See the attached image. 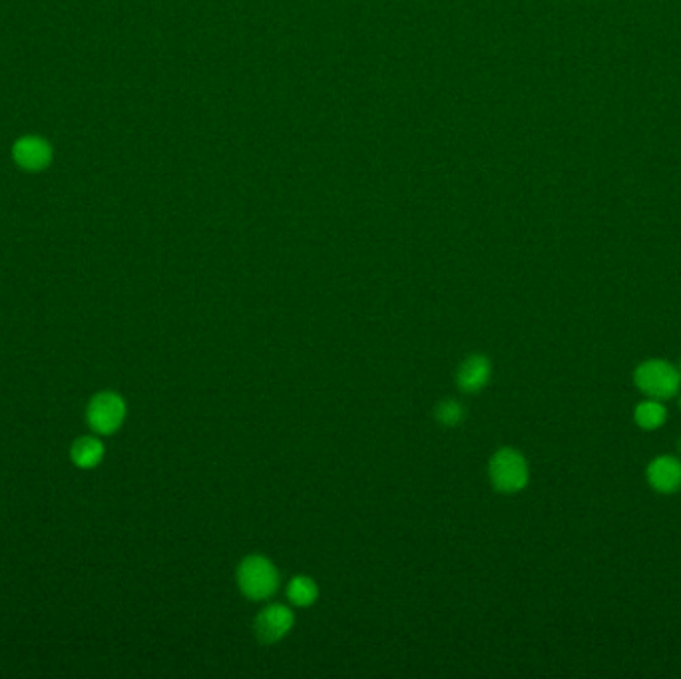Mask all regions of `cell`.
Wrapping results in <instances>:
<instances>
[{"label": "cell", "instance_id": "6da1fadb", "mask_svg": "<svg viewBox=\"0 0 681 679\" xmlns=\"http://www.w3.org/2000/svg\"><path fill=\"white\" fill-rule=\"evenodd\" d=\"M237 584L243 596L253 602H261L271 598L279 588V574L271 560L265 556L253 554L247 556L237 568Z\"/></svg>", "mask_w": 681, "mask_h": 679}, {"label": "cell", "instance_id": "7a4b0ae2", "mask_svg": "<svg viewBox=\"0 0 681 679\" xmlns=\"http://www.w3.org/2000/svg\"><path fill=\"white\" fill-rule=\"evenodd\" d=\"M634 381L644 395L664 401L680 391L681 373L662 359H650L636 369Z\"/></svg>", "mask_w": 681, "mask_h": 679}, {"label": "cell", "instance_id": "3957f363", "mask_svg": "<svg viewBox=\"0 0 681 679\" xmlns=\"http://www.w3.org/2000/svg\"><path fill=\"white\" fill-rule=\"evenodd\" d=\"M488 474L494 488L504 494L520 492L530 480V468L524 454L514 449H500L494 454L490 458Z\"/></svg>", "mask_w": 681, "mask_h": 679}, {"label": "cell", "instance_id": "277c9868", "mask_svg": "<svg viewBox=\"0 0 681 679\" xmlns=\"http://www.w3.org/2000/svg\"><path fill=\"white\" fill-rule=\"evenodd\" d=\"M88 425L98 435L116 433L126 419V401L118 393H98L88 405Z\"/></svg>", "mask_w": 681, "mask_h": 679}, {"label": "cell", "instance_id": "5b68a950", "mask_svg": "<svg viewBox=\"0 0 681 679\" xmlns=\"http://www.w3.org/2000/svg\"><path fill=\"white\" fill-rule=\"evenodd\" d=\"M295 618L293 612L283 606V604H269L267 608H263L257 618H255V632L257 638L265 644H275L279 640H283L289 630L293 628Z\"/></svg>", "mask_w": 681, "mask_h": 679}, {"label": "cell", "instance_id": "8992f818", "mask_svg": "<svg viewBox=\"0 0 681 679\" xmlns=\"http://www.w3.org/2000/svg\"><path fill=\"white\" fill-rule=\"evenodd\" d=\"M12 158L26 172H40L52 162V146L40 136H24L14 142Z\"/></svg>", "mask_w": 681, "mask_h": 679}, {"label": "cell", "instance_id": "52a82bcc", "mask_svg": "<svg viewBox=\"0 0 681 679\" xmlns=\"http://www.w3.org/2000/svg\"><path fill=\"white\" fill-rule=\"evenodd\" d=\"M648 482L662 494H674L681 488V460L676 456H658L648 466Z\"/></svg>", "mask_w": 681, "mask_h": 679}, {"label": "cell", "instance_id": "ba28073f", "mask_svg": "<svg viewBox=\"0 0 681 679\" xmlns=\"http://www.w3.org/2000/svg\"><path fill=\"white\" fill-rule=\"evenodd\" d=\"M490 373V361L484 355H472L458 367L456 383L464 393H478L490 381Z\"/></svg>", "mask_w": 681, "mask_h": 679}, {"label": "cell", "instance_id": "9c48e42d", "mask_svg": "<svg viewBox=\"0 0 681 679\" xmlns=\"http://www.w3.org/2000/svg\"><path fill=\"white\" fill-rule=\"evenodd\" d=\"M72 462L80 468H94L104 458V445L94 437H82L72 445Z\"/></svg>", "mask_w": 681, "mask_h": 679}, {"label": "cell", "instance_id": "30bf717a", "mask_svg": "<svg viewBox=\"0 0 681 679\" xmlns=\"http://www.w3.org/2000/svg\"><path fill=\"white\" fill-rule=\"evenodd\" d=\"M634 417H636V423H638L644 431H656V429H660V427L666 423L668 411H666V407L662 405V401H658V399H648V401H644V403H640V405L636 407Z\"/></svg>", "mask_w": 681, "mask_h": 679}, {"label": "cell", "instance_id": "8fae6325", "mask_svg": "<svg viewBox=\"0 0 681 679\" xmlns=\"http://www.w3.org/2000/svg\"><path fill=\"white\" fill-rule=\"evenodd\" d=\"M287 596H289V600L295 606L307 608V606L315 604V600L319 596V588H317V584L309 576H297V578H293L289 582Z\"/></svg>", "mask_w": 681, "mask_h": 679}, {"label": "cell", "instance_id": "7c38bea8", "mask_svg": "<svg viewBox=\"0 0 681 679\" xmlns=\"http://www.w3.org/2000/svg\"><path fill=\"white\" fill-rule=\"evenodd\" d=\"M437 419H439V423L445 425V427H456V425L464 419L462 405H460L458 401H453V399L443 401V403L437 407Z\"/></svg>", "mask_w": 681, "mask_h": 679}, {"label": "cell", "instance_id": "4fadbf2b", "mask_svg": "<svg viewBox=\"0 0 681 679\" xmlns=\"http://www.w3.org/2000/svg\"><path fill=\"white\" fill-rule=\"evenodd\" d=\"M678 447H680V453H681V439H680V445H678Z\"/></svg>", "mask_w": 681, "mask_h": 679}, {"label": "cell", "instance_id": "5bb4252c", "mask_svg": "<svg viewBox=\"0 0 681 679\" xmlns=\"http://www.w3.org/2000/svg\"><path fill=\"white\" fill-rule=\"evenodd\" d=\"M680 407H681V401H680Z\"/></svg>", "mask_w": 681, "mask_h": 679}, {"label": "cell", "instance_id": "9a60e30c", "mask_svg": "<svg viewBox=\"0 0 681 679\" xmlns=\"http://www.w3.org/2000/svg\"><path fill=\"white\" fill-rule=\"evenodd\" d=\"M680 373H681V371H680Z\"/></svg>", "mask_w": 681, "mask_h": 679}]
</instances>
